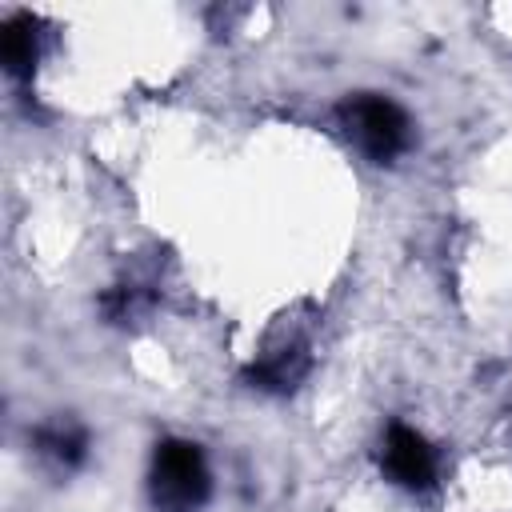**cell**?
<instances>
[{
    "label": "cell",
    "mask_w": 512,
    "mask_h": 512,
    "mask_svg": "<svg viewBox=\"0 0 512 512\" xmlns=\"http://www.w3.org/2000/svg\"><path fill=\"white\" fill-rule=\"evenodd\" d=\"M212 496V472L200 444L168 436L152 452L148 500L156 512H200Z\"/></svg>",
    "instance_id": "6da1fadb"
},
{
    "label": "cell",
    "mask_w": 512,
    "mask_h": 512,
    "mask_svg": "<svg viewBox=\"0 0 512 512\" xmlns=\"http://www.w3.org/2000/svg\"><path fill=\"white\" fill-rule=\"evenodd\" d=\"M336 120L344 136L372 160V164H396L412 144V124L404 108L380 92H356L340 100Z\"/></svg>",
    "instance_id": "7a4b0ae2"
},
{
    "label": "cell",
    "mask_w": 512,
    "mask_h": 512,
    "mask_svg": "<svg viewBox=\"0 0 512 512\" xmlns=\"http://www.w3.org/2000/svg\"><path fill=\"white\" fill-rule=\"evenodd\" d=\"M380 468L392 484L408 488V492H428L436 484V452L432 444L408 428V424H392L384 432V444H380Z\"/></svg>",
    "instance_id": "3957f363"
},
{
    "label": "cell",
    "mask_w": 512,
    "mask_h": 512,
    "mask_svg": "<svg viewBox=\"0 0 512 512\" xmlns=\"http://www.w3.org/2000/svg\"><path fill=\"white\" fill-rule=\"evenodd\" d=\"M312 368L308 356V340H284L276 348H268L260 360H252V368L244 372V380L260 392H292Z\"/></svg>",
    "instance_id": "277c9868"
},
{
    "label": "cell",
    "mask_w": 512,
    "mask_h": 512,
    "mask_svg": "<svg viewBox=\"0 0 512 512\" xmlns=\"http://www.w3.org/2000/svg\"><path fill=\"white\" fill-rule=\"evenodd\" d=\"M40 52H44V24L32 16V12H16L4 20V36H0V60H4V72L16 76V80H28L40 64Z\"/></svg>",
    "instance_id": "5b68a950"
},
{
    "label": "cell",
    "mask_w": 512,
    "mask_h": 512,
    "mask_svg": "<svg viewBox=\"0 0 512 512\" xmlns=\"http://www.w3.org/2000/svg\"><path fill=\"white\" fill-rule=\"evenodd\" d=\"M32 448H36V456L52 468V472H76L80 464H84V456H88V432L76 424V420H48V424H40L36 428V436H32Z\"/></svg>",
    "instance_id": "8992f818"
}]
</instances>
